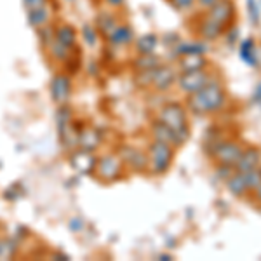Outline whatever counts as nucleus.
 <instances>
[{
	"mask_svg": "<svg viewBox=\"0 0 261 261\" xmlns=\"http://www.w3.org/2000/svg\"><path fill=\"white\" fill-rule=\"evenodd\" d=\"M66 2H75V0H66Z\"/></svg>",
	"mask_w": 261,
	"mask_h": 261,
	"instance_id": "obj_40",
	"label": "nucleus"
},
{
	"mask_svg": "<svg viewBox=\"0 0 261 261\" xmlns=\"http://www.w3.org/2000/svg\"><path fill=\"white\" fill-rule=\"evenodd\" d=\"M242 146L235 141H221L218 145L216 151H214V159L218 161V164H223V166H231L235 167V164L241 159L242 155Z\"/></svg>",
	"mask_w": 261,
	"mask_h": 261,
	"instance_id": "obj_8",
	"label": "nucleus"
},
{
	"mask_svg": "<svg viewBox=\"0 0 261 261\" xmlns=\"http://www.w3.org/2000/svg\"><path fill=\"white\" fill-rule=\"evenodd\" d=\"M105 2H107L110 7H115V9H119V7H122L125 4V0H105Z\"/></svg>",
	"mask_w": 261,
	"mask_h": 261,
	"instance_id": "obj_36",
	"label": "nucleus"
},
{
	"mask_svg": "<svg viewBox=\"0 0 261 261\" xmlns=\"http://www.w3.org/2000/svg\"><path fill=\"white\" fill-rule=\"evenodd\" d=\"M187 107L192 113L199 117L216 113L225 107V91L218 82L209 81L200 91L188 94Z\"/></svg>",
	"mask_w": 261,
	"mask_h": 261,
	"instance_id": "obj_1",
	"label": "nucleus"
},
{
	"mask_svg": "<svg viewBox=\"0 0 261 261\" xmlns=\"http://www.w3.org/2000/svg\"><path fill=\"white\" fill-rule=\"evenodd\" d=\"M247 12H249V18L252 21V24L258 27L259 24V11L256 6V0H247Z\"/></svg>",
	"mask_w": 261,
	"mask_h": 261,
	"instance_id": "obj_32",
	"label": "nucleus"
},
{
	"mask_svg": "<svg viewBox=\"0 0 261 261\" xmlns=\"http://www.w3.org/2000/svg\"><path fill=\"white\" fill-rule=\"evenodd\" d=\"M50 0H23L24 4V9H33V7H39V6H44V4H49Z\"/></svg>",
	"mask_w": 261,
	"mask_h": 261,
	"instance_id": "obj_35",
	"label": "nucleus"
},
{
	"mask_svg": "<svg viewBox=\"0 0 261 261\" xmlns=\"http://www.w3.org/2000/svg\"><path fill=\"white\" fill-rule=\"evenodd\" d=\"M197 32H199V35L204 40L213 42V40H218L223 33H225V27H221L220 23H216V21L211 19L209 16H205V18L199 23V30Z\"/></svg>",
	"mask_w": 261,
	"mask_h": 261,
	"instance_id": "obj_16",
	"label": "nucleus"
},
{
	"mask_svg": "<svg viewBox=\"0 0 261 261\" xmlns=\"http://www.w3.org/2000/svg\"><path fill=\"white\" fill-rule=\"evenodd\" d=\"M54 39L58 42H61L63 45H66V47L75 49L79 35H77V30H75L71 24L60 23V24H54Z\"/></svg>",
	"mask_w": 261,
	"mask_h": 261,
	"instance_id": "obj_14",
	"label": "nucleus"
},
{
	"mask_svg": "<svg viewBox=\"0 0 261 261\" xmlns=\"http://www.w3.org/2000/svg\"><path fill=\"white\" fill-rule=\"evenodd\" d=\"M241 58L249 66H256V44L254 39H247L241 44Z\"/></svg>",
	"mask_w": 261,
	"mask_h": 261,
	"instance_id": "obj_26",
	"label": "nucleus"
},
{
	"mask_svg": "<svg viewBox=\"0 0 261 261\" xmlns=\"http://www.w3.org/2000/svg\"><path fill=\"white\" fill-rule=\"evenodd\" d=\"M159 45V37L155 33H145V35L134 39V47L138 54H155Z\"/></svg>",
	"mask_w": 261,
	"mask_h": 261,
	"instance_id": "obj_20",
	"label": "nucleus"
},
{
	"mask_svg": "<svg viewBox=\"0 0 261 261\" xmlns=\"http://www.w3.org/2000/svg\"><path fill=\"white\" fill-rule=\"evenodd\" d=\"M39 39H40V44L44 49L49 47V44L54 40V27H50V24H47V27L44 28H39Z\"/></svg>",
	"mask_w": 261,
	"mask_h": 261,
	"instance_id": "obj_31",
	"label": "nucleus"
},
{
	"mask_svg": "<svg viewBox=\"0 0 261 261\" xmlns=\"http://www.w3.org/2000/svg\"><path fill=\"white\" fill-rule=\"evenodd\" d=\"M82 39L86 42L89 47H94L98 44V39H99V33H98V28L96 24H91V23H86L82 27Z\"/></svg>",
	"mask_w": 261,
	"mask_h": 261,
	"instance_id": "obj_27",
	"label": "nucleus"
},
{
	"mask_svg": "<svg viewBox=\"0 0 261 261\" xmlns=\"http://www.w3.org/2000/svg\"><path fill=\"white\" fill-rule=\"evenodd\" d=\"M197 2H199L202 7H205V9H209V7H213L214 4L218 2V0H197Z\"/></svg>",
	"mask_w": 261,
	"mask_h": 261,
	"instance_id": "obj_37",
	"label": "nucleus"
},
{
	"mask_svg": "<svg viewBox=\"0 0 261 261\" xmlns=\"http://www.w3.org/2000/svg\"><path fill=\"white\" fill-rule=\"evenodd\" d=\"M242 174H244V179H246L247 190H254V188L261 183V167L259 166L251 171L242 172Z\"/></svg>",
	"mask_w": 261,
	"mask_h": 261,
	"instance_id": "obj_28",
	"label": "nucleus"
},
{
	"mask_svg": "<svg viewBox=\"0 0 261 261\" xmlns=\"http://www.w3.org/2000/svg\"><path fill=\"white\" fill-rule=\"evenodd\" d=\"M50 98L56 105H66L71 96V79L66 73H56L49 86Z\"/></svg>",
	"mask_w": 261,
	"mask_h": 261,
	"instance_id": "obj_7",
	"label": "nucleus"
},
{
	"mask_svg": "<svg viewBox=\"0 0 261 261\" xmlns=\"http://www.w3.org/2000/svg\"><path fill=\"white\" fill-rule=\"evenodd\" d=\"M159 120H162L167 127H171L176 134L178 146H183L190 140V124H188L187 110L181 103H167L159 113Z\"/></svg>",
	"mask_w": 261,
	"mask_h": 261,
	"instance_id": "obj_2",
	"label": "nucleus"
},
{
	"mask_svg": "<svg viewBox=\"0 0 261 261\" xmlns=\"http://www.w3.org/2000/svg\"><path fill=\"white\" fill-rule=\"evenodd\" d=\"M129 151H130V155H127V157H120L125 166H129L130 169H134V171L148 169V155L141 153L140 150H134V148H129Z\"/></svg>",
	"mask_w": 261,
	"mask_h": 261,
	"instance_id": "obj_21",
	"label": "nucleus"
},
{
	"mask_svg": "<svg viewBox=\"0 0 261 261\" xmlns=\"http://www.w3.org/2000/svg\"><path fill=\"white\" fill-rule=\"evenodd\" d=\"M254 193H256V200L261 202V183L254 188Z\"/></svg>",
	"mask_w": 261,
	"mask_h": 261,
	"instance_id": "obj_38",
	"label": "nucleus"
},
{
	"mask_svg": "<svg viewBox=\"0 0 261 261\" xmlns=\"http://www.w3.org/2000/svg\"><path fill=\"white\" fill-rule=\"evenodd\" d=\"M96 164H98V157H96L94 151L91 150H82V148H75L70 153V166L73 167L79 174L84 176H91L94 174Z\"/></svg>",
	"mask_w": 261,
	"mask_h": 261,
	"instance_id": "obj_5",
	"label": "nucleus"
},
{
	"mask_svg": "<svg viewBox=\"0 0 261 261\" xmlns=\"http://www.w3.org/2000/svg\"><path fill=\"white\" fill-rule=\"evenodd\" d=\"M136 71L143 70H155L157 66H161V60L155 54H138V58L133 61Z\"/></svg>",
	"mask_w": 261,
	"mask_h": 261,
	"instance_id": "obj_24",
	"label": "nucleus"
},
{
	"mask_svg": "<svg viewBox=\"0 0 261 261\" xmlns=\"http://www.w3.org/2000/svg\"><path fill=\"white\" fill-rule=\"evenodd\" d=\"M207 16L214 19L216 23H220L221 27L231 23V19L235 18V4L233 0H218L213 7H209Z\"/></svg>",
	"mask_w": 261,
	"mask_h": 261,
	"instance_id": "obj_9",
	"label": "nucleus"
},
{
	"mask_svg": "<svg viewBox=\"0 0 261 261\" xmlns=\"http://www.w3.org/2000/svg\"><path fill=\"white\" fill-rule=\"evenodd\" d=\"M179 70L181 71H193V70H204L207 66V60L202 54H185L179 56Z\"/></svg>",
	"mask_w": 261,
	"mask_h": 261,
	"instance_id": "obj_19",
	"label": "nucleus"
},
{
	"mask_svg": "<svg viewBox=\"0 0 261 261\" xmlns=\"http://www.w3.org/2000/svg\"><path fill=\"white\" fill-rule=\"evenodd\" d=\"M172 50H176L178 56H185V54H204L207 50V45L200 44V42H179Z\"/></svg>",
	"mask_w": 261,
	"mask_h": 261,
	"instance_id": "obj_25",
	"label": "nucleus"
},
{
	"mask_svg": "<svg viewBox=\"0 0 261 261\" xmlns=\"http://www.w3.org/2000/svg\"><path fill=\"white\" fill-rule=\"evenodd\" d=\"M172 159H174V146L169 143L155 140L148 146V167L155 174H164L169 171Z\"/></svg>",
	"mask_w": 261,
	"mask_h": 261,
	"instance_id": "obj_3",
	"label": "nucleus"
},
{
	"mask_svg": "<svg viewBox=\"0 0 261 261\" xmlns=\"http://www.w3.org/2000/svg\"><path fill=\"white\" fill-rule=\"evenodd\" d=\"M256 99H261V84H259V87H258V91H256V96H254Z\"/></svg>",
	"mask_w": 261,
	"mask_h": 261,
	"instance_id": "obj_39",
	"label": "nucleus"
},
{
	"mask_svg": "<svg viewBox=\"0 0 261 261\" xmlns=\"http://www.w3.org/2000/svg\"><path fill=\"white\" fill-rule=\"evenodd\" d=\"M107 40H108V44L113 45V47H124V45H129L134 42V32L129 24L120 23L119 27L107 37Z\"/></svg>",
	"mask_w": 261,
	"mask_h": 261,
	"instance_id": "obj_12",
	"label": "nucleus"
},
{
	"mask_svg": "<svg viewBox=\"0 0 261 261\" xmlns=\"http://www.w3.org/2000/svg\"><path fill=\"white\" fill-rule=\"evenodd\" d=\"M209 81H211V77H209V73L205 70L183 71L178 77V86L187 94H193V92L200 91Z\"/></svg>",
	"mask_w": 261,
	"mask_h": 261,
	"instance_id": "obj_6",
	"label": "nucleus"
},
{
	"mask_svg": "<svg viewBox=\"0 0 261 261\" xmlns=\"http://www.w3.org/2000/svg\"><path fill=\"white\" fill-rule=\"evenodd\" d=\"M50 18H53V11H50V2L49 4H44V6H39V7H33V9H28L27 11L28 24H30L32 28H35V30L47 27V24L50 23Z\"/></svg>",
	"mask_w": 261,
	"mask_h": 261,
	"instance_id": "obj_11",
	"label": "nucleus"
},
{
	"mask_svg": "<svg viewBox=\"0 0 261 261\" xmlns=\"http://www.w3.org/2000/svg\"><path fill=\"white\" fill-rule=\"evenodd\" d=\"M151 133H153V138L157 141H162V143H169L172 145L174 148H178V140H176V134L174 130L171 127H167L166 124H164L162 120H155L153 124H151Z\"/></svg>",
	"mask_w": 261,
	"mask_h": 261,
	"instance_id": "obj_18",
	"label": "nucleus"
},
{
	"mask_svg": "<svg viewBox=\"0 0 261 261\" xmlns=\"http://www.w3.org/2000/svg\"><path fill=\"white\" fill-rule=\"evenodd\" d=\"M96 28H98V33L103 39H107L110 33L119 27V18L112 12H101V14L96 16Z\"/></svg>",
	"mask_w": 261,
	"mask_h": 261,
	"instance_id": "obj_17",
	"label": "nucleus"
},
{
	"mask_svg": "<svg viewBox=\"0 0 261 261\" xmlns=\"http://www.w3.org/2000/svg\"><path fill=\"white\" fill-rule=\"evenodd\" d=\"M45 50H47L49 56L53 58L54 61H58V63H68L75 49L66 47V45H63L61 42H58L56 39H54V40L49 44V47L45 49Z\"/></svg>",
	"mask_w": 261,
	"mask_h": 261,
	"instance_id": "obj_22",
	"label": "nucleus"
},
{
	"mask_svg": "<svg viewBox=\"0 0 261 261\" xmlns=\"http://www.w3.org/2000/svg\"><path fill=\"white\" fill-rule=\"evenodd\" d=\"M167 2H169L176 11H187V9H190L197 0H167Z\"/></svg>",
	"mask_w": 261,
	"mask_h": 261,
	"instance_id": "obj_34",
	"label": "nucleus"
},
{
	"mask_svg": "<svg viewBox=\"0 0 261 261\" xmlns=\"http://www.w3.org/2000/svg\"><path fill=\"white\" fill-rule=\"evenodd\" d=\"M226 188H228L231 195H235V197H244L247 192H249L247 190L246 179H244V174L239 171H235L233 174L226 179Z\"/></svg>",
	"mask_w": 261,
	"mask_h": 261,
	"instance_id": "obj_23",
	"label": "nucleus"
},
{
	"mask_svg": "<svg viewBox=\"0 0 261 261\" xmlns=\"http://www.w3.org/2000/svg\"><path fill=\"white\" fill-rule=\"evenodd\" d=\"M176 79L178 77H176L174 70H172L171 66L161 65L153 71V86L151 87H155L157 91H166L176 82Z\"/></svg>",
	"mask_w": 261,
	"mask_h": 261,
	"instance_id": "obj_13",
	"label": "nucleus"
},
{
	"mask_svg": "<svg viewBox=\"0 0 261 261\" xmlns=\"http://www.w3.org/2000/svg\"><path fill=\"white\" fill-rule=\"evenodd\" d=\"M153 71H155V70H143V71H138V73H136V79H134L136 86H140V87H151V86H153Z\"/></svg>",
	"mask_w": 261,
	"mask_h": 261,
	"instance_id": "obj_30",
	"label": "nucleus"
},
{
	"mask_svg": "<svg viewBox=\"0 0 261 261\" xmlns=\"http://www.w3.org/2000/svg\"><path fill=\"white\" fill-rule=\"evenodd\" d=\"M68 228L73 231V233H81V231H84V228H86V220H82L81 216L71 218L68 221Z\"/></svg>",
	"mask_w": 261,
	"mask_h": 261,
	"instance_id": "obj_33",
	"label": "nucleus"
},
{
	"mask_svg": "<svg viewBox=\"0 0 261 261\" xmlns=\"http://www.w3.org/2000/svg\"><path fill=\"white\" fill-rule=\"evenodd\" d=\"M16 254V242L12 239H0V259H11Z\"/></svg>",
	"mask_w": 261,
	"mask_h": 261,
	"instance_id": "obj_29",
	"label": "nucleus"
},
{
	"mask_svg": "<svg viewBox=\"0 0 261 261\" xmlns=\"http://www.w3.org/2000/svg\"><path fill=\"white\" fill-rule=\"evenodd\" d=\"M122 169H124V162L119 155L115 153H105L98 157L96 164L94 176L103 183H113V181L120 179Z\"/></svg>",
	"mask_w": 261,
	"mask_h": 261,
	"instance_id": "obj_4",
	"label": "nucleus"
},
{
	"mask_svg": "<svg viewBox=\"0 0 261 261\" xmlns=\"http://www.w3.org/2000/svg\"><path fill=\"white\" fill-rule=\"evenodd\" d=\"M261 164V150L259 148H247L242 151L241 159L235 164V171L239 172H246V171H251L254 167H258Z\"/></svg>",
	"mask_w": 261,
	"mask_h": 261,
	"instance_id": "obj_15",
	"label": "nucleus"
},
{
	"mask_svg": "<svg viewBox=\"0 0 261 261\" xmlns=\"http://www.w3.org/2000/svg\"><path fill=\"white\" fill-rule=\"evenodd\" d=\"M101 143H103V134H101V130L98 127H94V125H84L82 129H79L77 148L94 151L98 146H101Z\"/></svg>",
	"mask_w": 261,
	"mask_h": 261,
	"instance_id": "obj_10",
	"label": "nucleus"
}]
</instances>
